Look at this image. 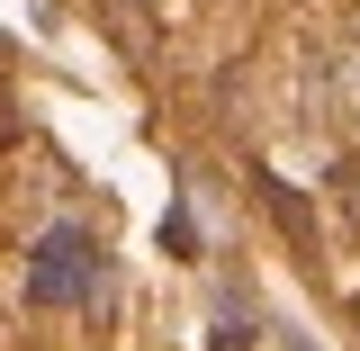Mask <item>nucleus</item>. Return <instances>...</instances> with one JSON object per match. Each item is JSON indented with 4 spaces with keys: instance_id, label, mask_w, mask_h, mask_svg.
I'll return each instance as SVG.
<instances>
[{
    "instance_id": "1",
    "label": "nucleus",
    "mask_w": 360,
    "mask_h": 351,
    "mask_svg": "<svg viewBox=\"0 0 360 351\" xmlns=\"http://www.w3.org/2000/svg\"><path fill=\"white\" fill-rule=\"evenodd\" d=\"M99 234L90 225H54L37 234V253H27V307H90L99 298Z\"/></svg>"
},
{
    "instance_id": "3",
    "label": "nucleus",
    "mask_w": 360,
    "mask_h": 351,
    "mask_svg": "<svg viewBox=\"0 0 360 351\" xmlns=\"http://www.w3.org/2000/svg\"><path fill=\"white\" fill-rule=\"evenodd\" d=\"M252 189H262V198H270V217H279V225H288V243H297V253H315V217H307V198H297V189H288V180H252Z\"/></svg>"
},
{
    "instance_id": "6",
    "label": "nucleus",
    "mask_w": 360,
    "mask_h": 351,
    "mask_svg": "<svg viewBox=\"0 0 360 351\" xmlns=\"http://www.w3.org/2000/svg\"><path fill=\"white\" fill-rule=\"evenodd\" d=\"M279 343H288V351H315V343H307V333H279Z\"/></svg>"
},
{
    "instance_id": "2",
    "label": "nucleus",
    "mask_w": 360,
    "mask_h": 351,
    "mask_svg": "<svg viewBox=\"0 0 360 351\" xmlns=\"http://www.w3.org/2000/svg\"><path fill=\"white\" fill-rule=\"evenodd\" d=\"M324 117H342L360 135V37H342L324 54Z\"/></svg>"
},
{
    "instance_id": "4",
    "label": "nucleus",
    "mask_w": 360,
    "mask_h": 351,
    "mask_svg": "<svg viewBox=\"0 0 360 351\" xmlns=\"http://www.w3.org/2000/svg\"><path fill=\"white\" fill-rule=\"evenodd\" d=\"M162 243H172L180 262H189V253H198V225H189V208H172V217H162Z\"/></svg>"
},
{
    "instance_id": "5",
    "label": "nucleus",
    "mask_w": 360,
    "mask_h": 351,
    "mask_svg": "<svg viewBox=\"0 0 360 351\" xmlns=\"http://www.w3.org/2000/svg\"><path fill=\"white\" fill-rule=\"evenodd\" d=\"M207 351H252V324H234V315H225V324H217V343H207Z\"/></svg>"
}]
</instances>
